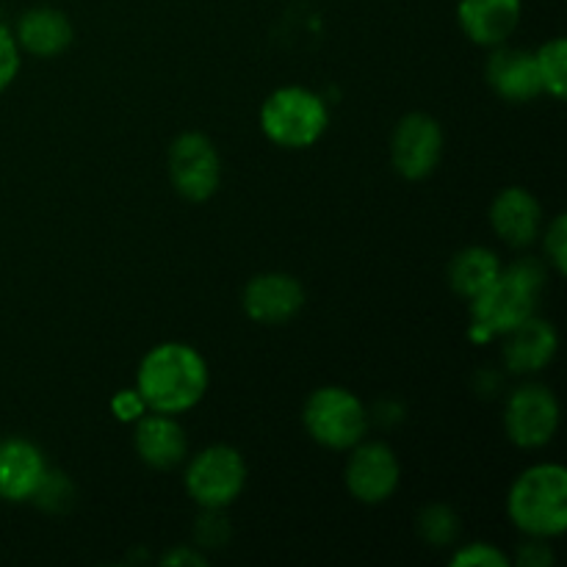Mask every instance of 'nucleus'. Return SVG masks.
Listing matches in <instances>:
<instances>
[{
	"label": "nucleus",
	"instance_id": "f257e3e1",
	"mask_svg": "<svg viewBox=\"0 0 567 567\" xmlns=\"http://www.w3.org/2000/svg\"><path fill=\"white\" fill-rule=\"evenodd\" d=\"M136 391L153 413L181 415L203 402L208 391V363L188 343H158L138 363Z\"/></svg>",
	"mask_w": 567,
	"mask_h": 567
},
{
	"label": "nucleus",
	"instance_id": "f03ea898",
	"mask_svg": "<svg viewBox=\"0 0 567 567\" xmlns=\"http://www.w3.org/2000/svg\"><path fill=\"white\" fill-rule=\"evenodd\" d=\"M543 288H546V269L540 260L520 258L507 269L502 266L496 280L480 297L471 299L474 338L487 341L532 319L537 313Z\"/></svg>",
	"mask_w": 567,
	"mask_h": 567
},
{
	"label": "nucleus",
	"instance_id": "7ed1b4c3",
	"mask_svg": "<svg viewBox=\"0 0 567 567\" xmlns=\"http://www.w3.org/2000/svg\"><path fill=\"white\" fill-rule=\"evenodd\" d=\"M507 513L515 529L532 540H551L567 529V471L557 463L526 468L513 482Z\"/></svg>",
	"mask_w": 567,
	"mask_h": 567
},
{
	"label": "nucleus",
	"instance_id": "20e7f679",
	"mask_svg": "<svg viewBox=\"0 0 567 567\" xmlns=\"http://www.w3.org/2000/svg\"><path fill=\"white\" fill-rule=\"evenodd\" d=\"M330 122L327 103L305 86H282L260 105V131L286 150H305L319 142Z\"/></svg>",
	"mask_w": 567,
	"mask_h": 567
},
{
	"label": "nucleus",
	"instance_id": "39448f33",
	"mask_svg": "<svg viewBox=\"0 0 567 567\" xmlns=\"http://www.w3.org/2000/svg\"><path fill=\"white\" fill-rule=\"evenodd\" d=\"M302 424L319 446L347 452L369 432V410L341 385L316 388L302 408Z\"/></svg>",
	"mask_w": 567,
	"mask_h": 567
},
{
	"label": "nucleus",
	"instance_id": "423d86ee",
	"mask_svg": "<svg viewBox=\"0 0 567 567\" xmlns=\"http://www.w3.org/2000/svg\"><path fill=\"white\" fill-rule=\"evenodd\" d=\"M247 485V463L233 446H208L188 463L186 491L208 513L230 507Z\"/></svg>",
	"mask_w": 567,
	"mask_h": 567
},
{
	"label": "nucleus",
	"instance_id": "0eeeda50",
	"mask_svg": "<svg viewBox=\"0 0 567 567\" xmlns=\"http://www.w3.org/2000/svg\"><path fill=\"white\" fill-rule=\"evenodd\" d=\"M169 181L188 203H205L221 181V161L205 133L186 131L169 147Z\"/></svg>",
	"mask_w": 567,
	"mask_h": 567
},
{
	"label": "nucleus",
	"instance_id": "6e6552de",
	"mask_svg": "<svg viewBox=\"0 0 567 567\" xmlns=\"http://www.w3.org/2000/svg\"><path fill=\"white\" fill-rule=\"evenodd\" d=\"M443 155L441 122L430 114H408L391 136V161L404 181H424L437 169Z\"/></svg>",
	"mask_w": 567,
	"mask_h": 567
},
{
	"label": "nucleus",
	"instance_id": "1a4fd4ad",
	"mask_svg": "<svg viewBox=\"0 0 567 567\" xmlns=\"http://www.w3.org/2000/svg\"><path fill=\"white\" fill-rule=\"evenodd\" d=\"M559 426V402L546 385H524L507 399L504 432L518 449H540L551 443Z\"/></svg>",
	"mask_w": 567,
	"mask_h": 567
},
{
	"label": "nucleus",
	"instance_id": "9d476101",
	"mask_svg": "<svg viewBox=\"0 0 567 567\" xmlns=\"http://www.w3.org/2000/svg\"><path fill=\"white\" fill-rule=\"evenodd\" d=\"M352 449L354 452L349 457L347 471H343L347 491L369 507L388 502L396 493L399 480H402V468H399L393 449L380 441H360Z\"/></svg>",
	"mask_w": 567,
	"mask_h": 567
},
{
	"label": "nucleus",
	"instance_id": "9b49d317",
	"mask_svg": "<svg viewBox=\"0 0 567 567\" xmlns=\"http://www.w3.org/2000/svg\"><path fill=\"white\" fill-rule=\"evenodd\" d=\"M241 305L258 324H286L305 308V288L286 271H266L247 282Z\"/></svg>",
	"mask_w": 567,
	"mask_h": 567
},
{
	"label": "nucleus",
	"instance_id": "f8f14e48",
	"mask_svg": "<svg viewBox=\"0 0 567 567\" xmlns=\"http://www.w3.org/2000/svg\"><path fill=\"white\" fill-rule=\"evenodd\" d=\"M48 465L37 443L25 437L0 441V498L11 504L31 502L42 485Z\"/></svg>",
	"mask_w": 567,
	"mask_h": 567
},
{
	"label": "nucleus",
	"instance_id": "ddd939ff",
	"mask_svg": "<svg viewBox=\"0 0 567 567\" xmlns=\"http://www.w3.org/2000/svg\"><path fill=\"white\" fill-rule=\"evenodd\" d=\"M491 225L509 247H529L543 233V208L526 188H502L491 205Z\"/></svg>",
	"mask_w": 567,
	"mask_h": 567
},
{
	"label": "nucleus",
	"instance_id": "4468645a",
	"mask_svg": "<svg viewBox=\"0 0 567 567\" xmlns=\"http://www.w3.org/2000/svg\"><path fill=\"white\" fill-rule=\"evenodd\" d=\"M520 11V0H460L457 20L471 42L480 48H498L515 33Z\"/></svg>",
	"mask_w": 567,
	"mask_h": 567
},
{
	"label": "nucleus",
	"instance_id": "2eb2a0df",
	"mask_svg": "<svg viewBox=\"0 0 567 567\" xmlns=\"http://www.w3.org/2000/svg\"><path fill=\"white\" fill-rule=\"evenodd\" d=\"M133 446H136V454L142 457V463H147L150 468L166 471L175 468V465H181L186 460L188 437L183 432V426L175 421V415L147 410L136 421Z\"/></svg>",
	"mask_w": 567,
	"mask_h": 567
},
{
	"label": "nucleus",
	"instance_id": "dca6fc26",
	"mask_svg": "<svg viewBox=\"0 0 567 567\" xmlns=\"http://www.w3.org/2000/svg\"><path fill=\"white\" fill-rule=\"evenodd\" d=\"M487 83L507 103H529V100L543 94L535 53H529V50L502 48L498 44L496 53L487 61Z\"/></svg>",
	"mask_w": 567,
	"mask_h": 567
},
{
	"label": "nucleus",
	"instance_id": "f3484780",
	"mask_svg": "<svg viewBox=\"0 0 567 567\" xmlns=\"http://www.w3.org/2000/svg\"><path fill=\"white\" fill-rule=\"evenodd\" d=\"M504 363L513 374H537L554 360L559 347L557 330L546 319H526L524 324L504 332Z\"/></svg>",
	"mask_w": 567,
	"mask_h": 567
},
{
	"label": "nucleus",
	"instance_id": "a211bd4d",
	"mask_svg": "<svg viewBox=\"0 0 567 567\" xmlns=\"http://www.w3.org/2000/svg\"><path fill=\"white\" fill-rule=\"evenodd\" d=\"M72 37H75V31H72L70 17L59 9H50V6L22 11L14 31L20 50L37 55V59L61 55L72 44Z\"/></svg>",
	"mask_w": 567,
	"mask_h": 567
},
{
	"label": "nucleus",
	"instance_id": "6ab92c4d",
	"mask_svg": "<svg viewBox=\"0 0 567 567\" xmlns=\"http://www.w3.org/2000/svg\"><path fill=\"white\" fill-rule=\"evenodd\" d=\"M498 271H502V260L493 249L468 247L454 255L452 264H449V286L471 302L496 280Z\"/></svg>",
	"mask_w": 567,
	"mask_h": 567
},
{
	"label": "nucleus",
	"instance_id": "aec40b11",
	"mask_svg": "<svg viewBox=\"0 0 567 567\" xmlns=\"http://www.w3.org/2000/svg\"><path fill=\"white\" fill-rule=\"evenodd\" d=\"M537 72H540L543 92L563 100L567 92V42L563 37L548 39L535 53Z\"/></svg>",
	"mask_w": 567,
	"mask_h": 567
},
{
	"label": "nucleus",
	"instance_id": "412c9836",
	"mask_svg": "<svg viewBox=\"0 0 567 567\" xmlns=\"http://www.w3.org/2000/svg\"><path fill=\"white\" fill-rule=\"evenodd\" d=\"M419 532L424 535L426 543L432 546H449L460 532V518L452 513L446 504H430L424 513L419 515Z\"/></svg>",
	"mask_w": 567,
	"mask_h": 567
},
{
	"label": "nucleus",
	"instance_id": "4be33fe9",
	"mask_svg": "<svg viewBox=\"0 0 567 567\" xmlns=\"http://www.w3.org/2000/svg\"><path fill=\"white\" fill-rule=\"evenodd\" d=\"M546 260L554 266L557 275H567V216L557 214L551 225L546 227Z\"/></svg>",
	"mask_w": 567,
	"mask_h": 567
},
{
	"label": "nucleus",
	"instance_id": "5701e85b",
	"mask_svg": "<svg viewBox=\"0 0 567 567\" xmlns=\"http://www.w3.org/2000/svg\"><path fill=\"white\" fill-rule=\"evenodd\" d=\"M454 567H509V559L493 543H471L452 557Z\"/></svg>",
	"mask_w": 567,
	"mask_h": 567
},
{
	"label": "nucleus",
	"instance_id": "b1692460",
	"mask_svg": "<svg viewBox=\"0 0 567 567\" xmlns=\"http://www.w3.org/2000/svg\"><path fill=\"white\" fill-rule=\"evenodd\" d=\"M20 61V44H17L14 31L6 22H0V94L14 83Z\"/></svg>",
	"mask_w": 567,
	"mask_h": 567
},
{
	"label": "nucleus",
	"instance_id": "393cba45",
	"mask_svg": "<svg viewBox=\"0 0 567 567\" xmlns=\"http://www.w3.org/2000/svg\"><path fill=\"white\" fill-rule=\"evenodd\" d=\"M111 413H114L116 421L122 424H136L144 413H147V404L138 396V391H120L114 399H111Z\"/></svg>",
	"mask_w": 567,
	"mask_h": 567
},
{
	"label": "nucleus",
	"instance_id": "a878e982",
	"mask_svg": "<svg viewBox=\"0 0 567 567\" xmlns=\"http://www.w3.org/2000/svg\"><path fill=\"white\" fill-rule=\"evenodd\" d=\"M520 565L546 567V565H551V554L546 551V546H543V543H529V546L520 551Z\"/></svg>",
	"mask_w": 567,
	"mask_h": 567
},
{
	"label": "nucleus",
	"instance_id": "bb28decb",
	"mask_svg": "<svg viewBox=\"0 0 567 567\" xmlns=\"http://www.w3.org/2000/svg\"><path fill=\"white\" fill-rule=\"evenodd\" d=\"M164 565H205V559L199 554L188 551V548H177V551L166 554Z\"/></svg>",
	"mask_w": 567,
	"mask_h": 567
}]
</instances>
